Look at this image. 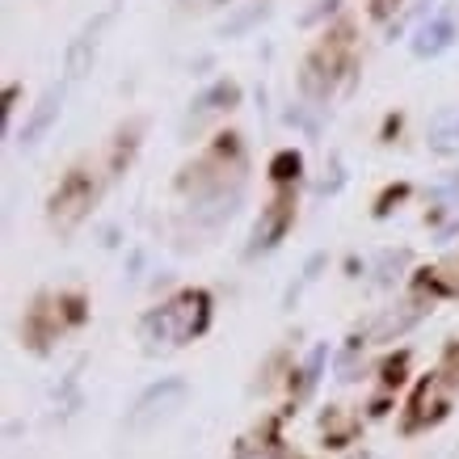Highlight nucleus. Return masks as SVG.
Instances as JSON below:
<instances>
[{"label":"nucleus","mask_w":459,"mask_h":459,"mask_svg":"<svg viewBox=\"0 0 459 459\" xmlns=\"http://www.w3.org/2000/svg\"><path fill=\"white\" fill-rule=\"evenodd\" d=\"M173 396H181V384H178V379H165V384H156L152 392H143L140 404H135V421H143L148 413H156V409H165Z\"/></svg>","instance_id":"obj_3"},{"label":"nucleus","mask_w":459,"mask_h":459,"mask_svg":"<svg viewBox=\"0 0 459 459\" xmlns=\"http://www.w3.org/2000/svg\"><path fill=\"white\" fill-rule=\"evenodd\" d=\"M430 140H434V148H443V152L459 148V106H451V110H443L438 118H434Z\"/></svg>","instance_id":"obj_2"},{"label":"nucleus","mask_w":459,"mask_h":459,"mask_svg":"<svg viewBox=\"0 0 459 459\" xmlns=\"http://www.w3.org/2000/svg\"><path fill=\"white\" fill-rule=\"evenodd\" d=\"M207 329V295H181L173 304H165L160 312L143 320V337L152 346H181Z\"/></svg>","instance_id":"obj_1"},{"label":"nucleus","mask_w":459,"mask_h":459,"mask_svg":"<svg viewBox=\"0 0 459 459\" xmlns=\"http://www.w3.org/2000/svg\"><path fill=\"white\" fill-rule=\"evenodd\" d=\"M237 459H279V455H270V451H253V446H245Z\"/></svg>","instance_id":"obj_4"}]
</instances>
